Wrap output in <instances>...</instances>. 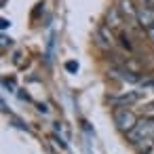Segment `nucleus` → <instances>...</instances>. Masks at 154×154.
Wrapping results in <instances>:
<instances>
[{
	"label": "nucleus",
	"instance_id": "obj_7",
	"mask_svg": "<svg viewBox=\"0 0 154 154\" xmlns=\"http://www.w3.org/2000/svg\"><path fill=\"white\" fill-rule=\"evenodd\" d=\"M139 7H150V9H154V0H139Z\"/></svg>",
	"mask_w": 154,
	"mask_h": 154
},
{
	"label": "nucleus",
	"instance_id": "obj_2",
	"mask_svg": "<svg viewBox=\"0 0 154 154\" xmlns=\"http://www.w3.org/2000/svg\"><path fill=\"white\" fill-rule=\"evenodd\" d=\"M137 116L131 112V110H127V108H116L114 110V122H116V127L120 129V131H125V133H129L135 125H137Z\"/></svg>",
	"mask_w": 154,
	"mask_h": 154
},
{
	"label": "nucleus",
	"instance_id": "obj_5",
	"mask_svg": "<svg viewBox=\"0 0 154 154\" xmlns=\"http://www.w3.org/2000/svg\"><path fill=\"white\" fill-rule=\"evenodd\" d=\"M118 11H120L125 17H129L133 23L137 21V9H133V2H131V0H120V7H118Z\"/></svg>",
	"mask_w": 154,
	"mask_h": 154
},
{
	"label": "nucleus",
	"instance_id": "obj_1",
	"mask_svg": "<svg viewBox=\"0 0 154 154\" xmlns=\"http://www.w3.org/2000/svg\"><path fill=\"white\" fill-rule=\"evenodd\" d=\"M127 137H129L131 143H143V146L154 143V118L152 116L139 118L137 125L127 133Z\"/></svg>",
	"mask_w": 154,
	"mask_h": 154
},
{
	"label": "nucleus",
	"instance_id": "obj_3",
	"mask_svg": "<svg viewBox=\"0 0 154 154\" xmlns=\"http://www.w3.org/2000/svg\"><path fill=\"white\" fill-rule=\"evenodd\" d=\"M137 23L143 30H150L154 26V9H150V7H137Z\"/></svg>",
	"mask_w": 154,
	"mask_h": 154
},
{
	"label": "nucleus",
	"instance_id": "obj_6",
	"mask_svg": "<svg viewBox=\"0 0 154 154\" xmlns=\"http://www.w3.org/2000/svg\"><path fill=\"white\" fill-rule=\"evenodd\" d=\"M66 70H68V72H78V63H76V61H68V63H66Z\"/></svg>",
	"mask_w": 154,
	"mask_h": 154
},
{
	"label": "nucleus",
	"instance_id": "obj_4",
	"mask_svg": "<svg viewBox=\"0 0 154 154\" xmlns=\"http://www.w3.org/2000/svg\"><path fill=\"white\" fill-rule=\"evenodd\" d=\"M139 99V93H122V95H114L110 97V103L116 108H127L129 103H135Z\"/></svg>",
	"mask_w": 154,
	"mask_h": 154
},
{
	"label": "nucleus",
	"instance_id": "obj_8",
	"mask_svg": "<svg viewBox=\"0 0 154 154\" xmlns=\"http://www.w3.org/2000/svg\"><path fill=\"white\" fill-rule=\"evenodd\" d=\"M146 32H148V38H150V40H152V42H154V26H152V28H150V30H146Z\"/></svg>",
	"mask_w": 154,
	"mask_h": 154
}]
</instances>
